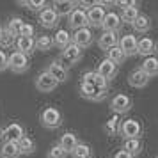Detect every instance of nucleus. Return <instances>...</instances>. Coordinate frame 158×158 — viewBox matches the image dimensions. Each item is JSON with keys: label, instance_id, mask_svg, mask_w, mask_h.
<instances>
[{"label": "nucleus", "instance_id": "f257e3e1", "mask_svg": "<svg viewBox=\"0 0 158 158\" xmlns=\"http://www.w3.org/2000/svg\"><path fill=\"white\" fill-rule=\"evenodd\" d=\"M105 6H114V2H93V6L87 9V27L89 29H101V23L105 20L107 9Z\"/></svg>", "mask_w": 158, "mask_h": 158}, {"label": "nucleus", "instance_id": "f03ea898", "mask_svg": "<svg viewBox=\"0 0 158 158\" xmlns=\"http://www.w3.org/2000/svg\"><path fill=\"white\" fill-rule=\"evenodd\" d=\"M39 123L46 130H55L62 124V114H60V110L57 107L48 105L39 112Z\"/></svg>", "mask_w": 158, "mask_h": 158}, {"label": "nucleus", "instance_id": "7ed1b4c3", "mask_svg": "<svg viewBox=\"0 0 158 158\" xmlns=\"http://www.w3.org/2000/svg\"><path fill=\"white\" fill-rule=\"evenodd\" d=\"M144 133L142 124L137 121V119H131V117H126V119H121V126H119V135L128 140V139H140Z\"/></svg>", "mask_w": 158, "mask_h": 158}, {"label": "nucleus", "instance_id": "20e7f679", "mask_svg": "<svg viewBox=\"0 0 158 158\" xmlns=\"http://www.w3.org/2000/svg\"><path fill=\"white\" fill-rule=\"evenodd\" d=\"M82 57H84V50H82V48H78L77 44L71 43L68 48H64V50L59 53V59H57V60H59L62 66H66V68L69 69L73 64L80 62V60H82Z\"/></svg>", "mask_w": 158, "mask_h": 158}, {"label": "nucleus", "instance_id": "39448f33", "mask_svg": "<svg viewBox=\"0 0 158 158\" xmlns=\"http://www.w3.org/2000/svg\"><path fill=\"white\" fill-rule=\"evenodd\" d=\"M131 108H133V100L130 98L128 94L117 93L115 96H112V100H110V110H112L115 115L128 114Z\"/></svg>", "mask_w": 158, "mask_h": 158}, {"label": "nucleus", "instance_id": "423d86ee", "mask_svg": "<svg viewBox=\"0 0 158 158\" xmlns=\"http://www.w3.org/2000/svg\"><path fill=\"white\" fill-rule=\"evenodd\" d=\"M78 93H80V96H82L84 100L101 101V100L107 98L108 89H101V87H96V85H91V84H84V82H80Z\"/></svg>", "mask_w": 158, "mask_h": 158}, {"label": "nucleus", "instance_id": "0eeeda50", "mask_svg": "<svg viewBox=\"0 0 158 158\" xmlns=\"http://www.w3.org/2000/svg\"><path fill=\"white\" fill-rule=\"evenodd\" d=\"M30 66V60L27 55H23V53H20V52H13L11 55H9V60H7V69H11L13 73H25L27 69H29Z\"/></svg>", "mask_w": 158, "mask_h": 158}, {"label": "nucleus", "instance_id": "6e6552de", "mask_svg": "<svg viewBox=\"0 0 158 158\" xmlns=\"http://www.w3.org/2000/svg\"><path fill=\"white\" fill-rule=\"evenodd\" d=\"M93 41H94V34H93V30L89 29V27H84V29L75 30L73 36H71V43L77 44V46L82 48V50L89 48V46L93 44Z\"/></svg>", "mask_w": 158, "mask_h": 158}, {"label": "nucleus", "instance_id": "1a4fd4ad", "mask_svg": "<svg viewBox=\"0 0 158 158\" xmlns=\"http://www.w3.org/2000/svg\"><path fill=\"white\" fill-rule=\"evenodd\" d=\"M87 27V13L84 7H75L68 16V29L69 30H78Z\"/></svg>", "mask_w": 158, "mask_h": 158}, {"label": "nucleus", "instance_id": "9d476101", "mask_svg": "<svg viewBox=\"0 0 158 158\" xmlns=\"http://www.w3.org/2000/svg\"><path fill=\"white\" fill-rule=\"evenodd\" d=\"M46 73H50L52 77L55 78V82H57V84H64L66 80L69 78V69H68L66 66L60 64L57 59H53L50 64H48V68H46Z\"/></svg>", "mask_w": 158, "mask_h": 158}, {"label": "nucleus", "instance_id": "9b49d317", "mask_svg": "<svg viewBox=\"0 0 158 158\" xmlns=\"http://www.w3.org/2000/svg\"><path fill=\"white\" fill-rule=\"evenodd\" d=\"M137 44H139V37L135 34H123L119 37L117 46L124 52L126 57H130V55H137Z\"/></svg>", "mask_w": 158, "mask_h": 158}, {"label": "nucleus", "instance_id": "f8f14e48", "mask_svg": "<svg viewBox=\"0 0 158 158\" xmlns=\"http://www.w3.org/2000/svg\"><path fill=\"white\" fill-rule=\"evenodd\" d=\"M57 85L59 84L55 82V78L52 77L50 73H46V69L41 71L36 77V89L39 91V93H52Z\"/></svg>", "mask_w": 158, "mask_h": 158}, {"label": "nucleus", "instance_id": "ddd939ff", "mask_svg": "<svg viewBox=\"0 0 158 158\" xmlns=\"http://www.w3.org/2000/svg\"><path fill=\"white\" fill-rule=\"evenodd\" d=\"M94 71L98 73L101 78H105L107 82H110V80H114L115 75H117V66H115L114 62H110V60L105 57V59H101L100 62H98V66H96Z\"/></svg>", "mask_w": 158, "mask_h": 158}, {"label": "nucleus", "instance_id": "4468645a", "mask_svg": "<svg viewBox=\"0 0 158 158\" xmlns=\"http://www.w3.org/2000/svg\"><path fill=\"white\" fill-rule=\"evenodd\" d=\"M37 22H39V25L44 27V29H57L59 16L52 7H44L43 11L37 15Z\"/></svg>", "mask_w": 158, "mask_h": 158}, {"label": "nucleus", "instance_id": "2eb2a0df", "mask_svg": "<svg viewBox=\"0 0 158 158\" xmlns=\"http://www.w3.org/2000/svg\"><path fill=\"white\" fill-rule=\"evenodd\" d=\"M4 131V139H6V142H18L22 137H25V128H23V124L20 123H9L6 128H2Z\"/></svg>", "mask_w": 158, "mask_h": 158}, {"label": "nucleus", "instance_id": "dca6fc26", "mask_svg": "<svg viewBox=\"0 0 158 158\" xmlns=\"http://www.w3.org/2000/svg\"><path fill=\"white\" fill-rule=\"evenodd\" d=\"M123 25V20L119 13H115V11H108L107 15H105V20L101 23V29L103 32H117V30L121 29Z\"/></svg>", "mask_w": 158, "mask_h": 158}, {"label": "nucleus", "instance_id": "f3484780", "mask_svg": "<svg viewBox=\"0 0 158 158\" xmlns=\"http://www.w3.org/2000/svg\"><path fill=\"white\" fill-rule=\"evenodd\" d=\"M156 52V43H155V39L149 36H142L139 39V44H137V55H140V57H151L153 53Z\"/></svg>", "mask_w": 158, "mask_h": 158}, {"label": "nucleus", "instance_id": "a211bd4d", "mask_svg": "<svg viewBox=\"0 0 158 158\" xmlns=\"http://www.w3.org/2000/svg\"><path fill=\"white\" fill-rule=\"evenodd\" d=\"M78 144H80V139H78V135L73 133V131H66V133H62L60 139H59V146H60L68 155H71L73 149H75Z\"/></svg>", "mask_w": 158, "mask_h": 158}, {"label": "nucleus", "instance_id": "6ab92c4d", "mask_svg": "<svg viewBox=\"0 0 158 158\" xmlns=\"http://www.w3.org/2000/svg\"><path fill=\"white\" fill-rule=\"evenodd\" d=\"M128 84L131 87H135V89H142V87H146L149 84V77H148L140 68H137V69H133V71L128 75Z\"/></svg>", "mask_w": 158, "mask_h": 158}, {"label": "nucleus", "instance_id": "aec40b11", "mask_svg": "<svg viewBox=\"0 0 158 158\" xmlns=\"http://www.w3.org/2000/svg\"><path fill=\"white\" fill-rule=\"evenodd\" d=\"M52 39H53V48H57L60 52L71 44V34H69V30H66V29H59L52 36Z\"/></svg>", "mask_w": 158, "mask_h": 158}, {"label": "nucleus", "instance_id": "412c9836", "mask_svg": "<svg viewBox=\"0 0 158 158\" xmlns=\"http://www.w3.org/2000/svg\"><path fill=\"white\" fill-rule=\"evenodd\" d=\"M75 7H78V2H73V0H55L52 4V9L57 13V16H69Z\"/></svg>", "mask_w": 158, "mask_h": 158}, {"label": "nucleus", "instance_id": "4be33fe9", "mask_svg": "<svg viewBox=\"0 0 158 158\" xmlns=\"http://www.w3.org/2000/svg\"><path fill=\"white\" fill-rule=\"evenodd\" d=\"M117 43H119L117 32H101V36L98 37V46L103 52H108L110 48L117 46Z\"/></svg>", "mask_w": 158, "mask_h": 158}, {"label": "nucleus", "instance_id": "5701e85b", "mask_svg": "<svg viewBox=\"0 0 158 158\" xmlns=\"http://www.w3.org/2000/svg\"><path fill=\"white\" fill-rule=\"evenodd\" d=\"M15 48L16 52H20V53L29 57L36 52V41H34V37H18L15 43Z\"/></svg>", "mask_w": 158, "mask_h": 158}, {"label": "nucleus", "instance_id": "b1692460", "mask_svg": "<svg viewBox=\"0 0 158 158\" xmlns=\"http://www.w3.org/2000/svg\"><path fill=\"white\" fill-rule=\"evenodd\" d=\"M80 82H84V84H91V85H96V87H101V89H108V82L105 78H101L96 71L84 73Z\"/></svg>", "mask_w": 158, "mask_h": 158}, {"label": "nucleus", "instance_id": "393cba45", "mask_svg": "<svg viewBox=\"0 0 158 158\" xmlns=\"http://www.w3.org/2000/svg\"><path fill=\"white\" fill-rule=\"evenodd\" d=\"M130 25H131V29L135 30V32H139V34H146V32L151 29V18L148 15H142V13H140V15L137 16Z\"/></svg>", "mask_w": 158, "mask_h": 158}, {"label": "nucleus", "instance_id": "a878e982", "mask_svg": "<svg viewBox=\"0 0 158 158\" xmlns=\"http://www.w3.org/2000/svg\"><path fill=\"white\" fill-rule=\"evenodd\" d=\"M20 148L18 142H4L0 146V158H20Z\"/></svg>", "mask_w": 158, "mask_h": 158}, {"label": "nucleus", "instance_id": "bb28decb", "mask_svg": "<svg viewBox=\"0 0 158 158\" xmlns=\"http://www.w3.org/2000/svg\"><path fill=\"white\" fill-rule=\"evenodd\" d=\"M126 153H130L131 156H137V155H140L144 149V144H142V139H128V140H124L123 142V148Z\"/></svg>", "mask_w": 158, "mask_h": 158}, {"label": "nucleus", "instance_id": "cd10ccee", "mask_svg": "<svg viewBox=\"0 0 158 158\" xmlns=\"http://www.w3.org/2000/svg\"><path fill=\"white\" fill-rule=\"evenodd\" d=\"M139 2H133L131 6H128V7L121 9V13H119V16H121L123 23H131L133 20H135L137 16L140 15V11H139Z\"/></svg>", "mask_w": 158, "mask_h": 158}, {"label": "nucleus", "instance_id": "c85d7f7f", "mask_svg": "<svg viewBox=\"0 0 158 158\" xmlns=\"http://www.w3.org/2000/svg\"><path fill=\"white\" fill-rule=\"evenodd\" d=\"M119 126H121V119H119V115L114 114L112 117H108L107 123L103 124V131L108 137H115L119 135Z\"/></svg>", "mask_w": 158, "mask_h": 158}, {"label": "nucleus", "instance_id": "c756f323", "mask_svg": "<svg viewBox=\"0 0 158 158\" xmlns=\"http://www.w3.org/2000/svg\"><path fill=\"white\" fill-rule=\"evenodd\" d=\"M140 69H142L148 77H156L158 75V57H155V55H151V57H146L144 59L142 66H140Z\"/></svg>", "mask_w": 158, "mask_h": 158}, {"label": "nucleus", "instance_id": "7c9ffc66", "mask_svg": "<svg viewBox=\"0 0 158 158\" xmlns=\"http://www.w3.org/2000/svg\"><path fill=\"white\" fill-rule=\"evenodd\" d=\"M18 148H20V153H22V155H32V153H36V149H37L36 140L29 135L22 137V139L18 140Z\"/></svg>", "mask_w": 158, "mask_h": 158}, {"label": "nucleus", "instance_id": "2f4dec72", "mask_svg": "<svg viewBox=\"0 0 158 158\" xmlns=\"http://www.w3.org/2000/svg\"><path fill=\"white\" fill-rule=\"evenodd\" d=\"M107 53V59L110 60V62H114L115 66H119V64H123L124 60H126V55H124V52L119 48V46H114V48H110L108 52H105Z\"/></svg>", "mask_w": 158, "mask_h": 158}, {"label": "nucleus", "instance_id": "473e14b6", "mask_svg": "<svg viewBox=\"0 0 158 158\" xmlns=\"http://www.w3.org/2000/svg\"><path fill=\"white\" fill-rule=\"evenodd\" d=\"M18 4H20L22 7L32 11V13H37V15H39L44 7H48V4H46L44 0H37V2H34V0H20Z\"/></svg>", "mask_w": 158, "mask_h": 158}, {"label": "nucleus", "instance_id": "72a5a7b5", "mask_svg": "<svg viewBox=\"0 0 158 158\" xmlns=\"http://www.w3.org/2000/svg\"><path fill=\"white\" fill-rule=\"evenodd\" d=\"M34 41H36V50H39V52H50L53 48V39H52V36L43 34V36H37Z\"/></svg>", "mask_w": 158, "mask_h": 158}, {"label": "nucleus", "instance_id": "f704fd0d", "mask_svg": "<svg viewBox=\"0 0 158 158\" xmlns=\"http://www.w3.org/2000/svg\"><path fill=\"white\" fill-rule=\"evenodd\" d=\"M71 158H93V149L85 142H80L71 153Z\"/></svg>", "mask_w": 158, "mask_h": 158}, {"label": "nucleus", "instance_id": "c9c22d12", "mask_svg": "<svg viewBox=\"0 0 158 158\" xmlns=\"http://www.w3.org/2000/svg\"><path fill=\"white\" fill-rule=\"evenodd\" d=\"M22 27H23V20L18 18V16H15V18H11L7 22V27H6V29L18 39V37H20V32H22Z\"/></svg>", "mask_w": 158, "mask_h": 158}, {"label": "nucleus", "instance_id": "e433bc0d", "mask_svg": "<svg viewBox=\"0 0 158 158\" xmlns=\"http://www.w3.org/2000/svg\"><path fill=\"white\" fill-rule=\"evenodd\" d=\"M16 43V37L9 32L7 29H4L2 32V37H0V50H7V48H13Z\"/></svg>", "mask_w": 158, "mask_h": 158}, {"label": "nucleus", "instance_id": "4c0bfd02", "mask_svg": "<svg viewBox=\"0 0 158 158\" xmlns=\"http://www.w3.org/2000/svg\"><path fill=\"white\" fill-rule=\"evenodd\" d=\"M46 158H68V153L59 144H53L50 149H48V153H46Z\"/></svg>", "mask_w": 158, "mask_h": 158}, {"label": "nucleus", "instance_id": "58836bf2", "mask_svg": "<svg viewBox=\"0 0 158 158\" xmlns=\"http://www.w3.org/2000/svg\"><path fill=\"white\" fill-rule=\"evenodd\" d=\"M20 37H34V27L30 23L23 22V27H22V32H20Z\"/></svg>", "mask_w": 158, "mask_h": 158}, {"label": "nucleus", "instance_id": "ea45409f", "mask_svg": "<svg viewBox=\"0 0 158 158\" xmlns=\"http://www.w3.org/2000/svg\"><path fill=\"white\" fill-rule=\"evenodd\" d=\"M7 60H9V55L4 50H0V73L7 69Z\"/></svg>", "mask_w": 158, "mask_h": 158}, {"label": "nucleus", "instance_id": "a19ab883", "mask_svg": "<svg viewBox=\"0 0 158 158\" xmlns=\"http://www.w3.org/2000/svg\"><path fill=\"white\" fill-rule=\"evenodd\" d=\"M112 158H135V156H131V155H130V153H126L124 149H119Z\"/></svg>", "mask_w": 158, "mask_h": 158}, {"label": "nucleus", "instance_id": "79ce46f5", "mask_svg": "<svg viewBox=\"0 0 158 158\" xmlns=\"http://www.w3.org/2000/svg\"><path fill=\"white\" fill-rule=\"evenodd\" d=\"M6 142V139H4V131H2V130H0V146H2V144Z\"/></svg>", "mask_w": 158, "mask_h": 158}, {"label": "nucleus", "instance_id": "37998d69", "mask_svg": "<svg viewBox=\"0 0 158 158\" xmlns=\"http://www.w3.org/2000/svg\"><path fill=\"white\" fill-rule=\"evenodd\" d=\"M2 32H4V29H2V27H0V37H2Z\"/></svg>", "mask_w": 158, "mask_h": 158}, {"label": "nucleus", "instance_id": "c03bdc74", "mask_svg": "<svg viewBox=\"0 0 158 158\" xmlns=\"http://www.w3.org/2000/svg\"><path fill=\"white\" fill-rule=\"evenodd\" d=\"M156 52H158V46H156Z\"/></svg>", "mask_w": 158, "mask_h": 158}]
</instances>
